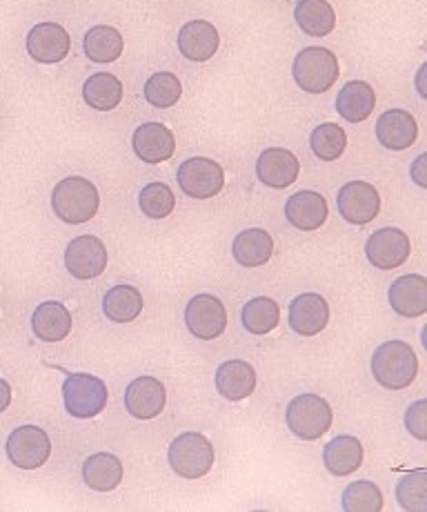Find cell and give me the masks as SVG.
Here are the masks:
<instances>
[{
  "label": "cell",
  "mask_w": 427,
  "mask_h": 512,
  "mask_svg": "<svg viewBox=\"0 0 427 512\" xmlns=\"http://www.w3.org/2000/svg\"><path fill=\"white\" fill-rule=\"evenodd\" d=\"M221 45V36L218 29L210 21H196L185 23L178 29V52H181L187 61L192 63H205L218 52Z\"/></svg>",
  "instance_id": "d6986e66"
},
{
  "label": "cell",
  "mask_w": 427,
  "mask_h": 512,
  "mask_svg": "<svg viewBox=\"0 0 427 512\" xmlns=\"http://www.w3.org/2000/svg\"><path fill=\"white\" fill-rule=\"evenodd\" d=\"M343 510L347 512H381L383 510V492L374 481H354L343 492Z\"/></svg>",
  "instance_id": "d590c367"
},
{
  "label": "cell",
  "mask_w": 427,
  "mask_h": 512,
  "mask_svg": "<svg viewBox=\"0 0 427 512\" xmlns=\"http://www.w3.org/2000/svg\"><path fill=\"white\" fill-rule=\"evenodd\" d=\"M336 205H339V214L347 223L367 225L381 212V196L372 183L350 181L339 190Z\"/></svg>",
  "instance_id": "8fae6325"
},
{
  "label": "cell",
  "mask_w": 427,
  "mask_h": 512,
  "mask_svg": "<svg viewBox=\"0 0 427 512\" xmlns=\"http://www.w3.org/2000/svg\"><path fill=\"white\" fill-rule=\"evenodd\" d=\"M216 390L227 401H243L256 390V370L247 361H225L216 370Z\"/></svg>",
  "instance_id": "7402d4cb"
},
{
  "label": "cell",
  "mask_w": 427,
  "mask_h": 512,
  "mask_svg": "<svg viewBox=\"0 0 427 512\" xmlns=\"http://www.w3.org/2000/svg\"><path fill=\"white\" fill-rule=\"evenodd\" d=\"M83 49L92 63H114L125 52V38L112 25H96L85 34Z\"/></svg>",
  "instance_id": "f1b7e54d"
},
{
  "label": "cell",
  "mask_w": 427,
  "mask_h": 512,
  "mask_svg": "<svg viewBox=\"0 0 427 512\" xmlns=\"http://www.w3.org/2000/svg\"><path fill=\"white\" fill-rule=\"evenodd\" d=\"M425 415H427V401L425 399L412 403V406L407 408V412H405V428L414 439H419V441L427 439Z\"/></svg>",
  "instance_id": "74e56055"
},
{
  "label": "cell",
  "mask_w": 427,
  "mask_h": 512,
  "mask_svg": "<svg viewBox=\"0 0 427 512\" xmlns=\"http://www.w3.org/2000/svg\"><path fill=\"white\" fill-rule=\"evenodd\" d=\"M294 21L305 36H330L336 27V12L327 0H299L294 7Z\"/></svg>",
  "instance_id": "83f0119b"
},
{
  "label": "cell",
  "mask_w": 427,
  "mask_h": 512,
  "mask_svg": "<svg viewBox=\"0 0 427 512\" xmlns=\"http://www.w3.org/2000/svg\"><path fill=\"white\" fill-rule=\"evenodd\" d=\"M27 54L36 63L54 65L61 63L72 52V36L58 23H38L27 34Z\"/></svg>",
  "instance_id": "4fadbf2b"
},
{
  "label": "cell",
  "mask_w": 427,
  "mask_h": 512,
  "mask_svg": "<svg viewBox=\"0 0 427 512\" xmlns=\"http://www.w3.org/2000/svg\"><path fill=\"white\" fill-rule=\"evenodd\" d=\"M138 208L143 210L145 216H150V219H167L176 208L174 190L161 181L145 185L141 194H138Z\"/></svg>",
  "instance_id": "e575fe53"
},
{
  "label": "cell",
  "mask_w": 427,
  "mask_h": 512,
  "mask_svg": "<svg viewBox=\"0 0 427 512\" xmlns=\"http://www.w3.org/2000/svg\"><path fill=\"white\" fill-rule=\"evenodd\" d=\"M243 328L250 334H270L281 323V308L270 297H254L243 305Z\"/></svg>",
  "instance_id": "1f68e13d"
},
{
  "label": "cell",
  "mask_w": 427,
  "mask_h": 512,
  "mask_svg": "<svg viewBox=\"0 0 427 512\" xmlns=\"http://www.w3.org/2000/svg\"><path fill=\"white\" fill-rule=\"evenodd\" d=\"M330 323V305L316 292L299 294L290 303V328L301 337H316Z\"/></svg>",
  "instance_id": "ac0fdd59"
},
{
  "label": "cell",
  "mask_w": 427,
  "mask_h": 512,
  "mask_svg": "<svg viewBox=\"0 0 427 512\" xmlns=\"http://www.w3.org/2000/svg\"><path fill=\"white\" fill-rule=\"evenodd\" d=\"M292 76L303 92L325 94L341 76L339 58L327 47H305L294 58Z\"/></svg>",
  "instance_id": "3957f363"
},
{
  "label": "cell",
  "mask_w": 427,
  "mask_h": 512,
  "mask_svg": "<svg viewBox=\"0 0 427 512\" xmlns=\"http://www.w3.org/2000/svg\"><path fill=\"white\" fill-rule=\"evenodd\" d=\"M301 163L285 147H267L256 161V176L272 190H285V187L299 181Z\"/></svg>",
  "instance_id": "5bb4252c"
},
{
  "label": "cell",
  "mask_w": 427,
  "mask_h": 512,
  "mask_svg": "<svg viewBox=\"0 0 427 512\" xmlns=\"http://www.w3.org/2000/svg\"><path fill=\"white\" fill-rule=\"evenodd\" d=\"M123 83L109 72H96L83 83L85 103L98 112H112L123 103Z\"/></svg>",
  "instance_id": "f546056e"
},
{
  "label": "cell",
  "mask_w": 427,
  "mask_h": 512,
  "mask_svg": "<svg viewBox=\"0 0 427 512\" xmlns=\"http://www.w3.org/2000/svg\"><path fill=\"white\" fill-rule=\"evenodd\" d=\"M32 330L36 339L45 343H58L72 332V314L58 301H45L32 314Z\"/></svg>",
  "instance_id": "cb8c5ba5"
},
{
  "label": "cell",
  "mask_w": 427,
  "mask_h": 512,
  "mask_svg": "<svg viewBox=\"0 0 427 512\" xmlns=\"http://www.w3.org/2000/svg\"><path fill=\"white\" fill-rule=\"evenodd\" d=\"M327 216H330V208H327L325 196L314 190L296 192L285 203L287 223L301 232L321 230L327 221Z\"/></svg>",
  "instance_id": "e0dca14e"
},
{
  "label": "cell",
  "mask_w": 427,
  "mask_h": 512,
  "mask_svg": "<svg viewBox=\"0 0 427 512\" xmlns=\"http://www.w3.org/2000/svg\"><path fill=\"white\" fill-rule=\"evenodd\" d=\"M167 461L178 477L201 479L214 466V446L201 432H183L167 450Z\"/></svg>",
  "instance_id": "5b68a950"
},
{
  "label": "cell",
  "mask_w": 427,
  "mask_h": 512,
  "mask_svg": "<svg viewBox=\"0 0 427 512\" xmlns=\"http://www.w3.org/2000/svg\"><path fill=\"white\" fill-rule=\"evenodd\" d=\"M185 326L196 339L214 341L227 328V310L214 294H196L185 308Z\"/></svg>",
  "instance_id": "9c48e42d"
},
{
  "label": "cell",
  "mask_w": 427,
  "mask_h": 512,
  "mask_svg": "<svg viewBox=\"0 0 427 512\" xmlns=\"http://www.w3.org/2000/svg\"><path fill=\"white\" fill-rule=\"evenodd\" d=\"M134 154L147 165L170 161L176 152V139L170 127L163 123L138 125L132 136Z\"/></svg>",
  "instance_id": "9a60e30c"
},
{
  "label": "cell",
  "mask_w": 427,
  "mask_h": 512,
  "mask_svg": "<svg viewBox=\"0 0 427 512\" xmlns=\"http://www.w3.org/2000/svg\"><path fill=\"white\" fill-rule=\"evenodd\" d=\"M7 457L16 468L36 470L52 457V441L38 426H21L7 437Z\"/></svg>",
  "instance_id": "ba28073f"
},
{
  "label": "cell",
  "mask_w": 427,
  "mask_h": 512,
  "mask_svg": "<svg viewBox=\"0 0 427 512\" xmlns=\"http://www.w3.org/2000/svg\"><path fill=\"white\" fill-rule=\"evenodd\" d=\"M145 101L156 110H170L183 96V83L174 72H156L143 87Z\"/></svg>",
  "instance_id": "d6a6232c"
},
{
  "label": "cell",
  "mask_w": 427,
  "mask_h": 512,
  "mask_svg": "<svg viewBox=\"0 0 427 512\" xmlns=\"http://www.w3.org/2000/svg\"><path fill=\"white\" fill-rule=\"evenodd\" d=\"M323 464L334 477H347L363 466V443L352 435L334 437L323 450Z\"/></svg>",
  "instance_id": "484cf974"
},
{
  "label": "cell",
  "mask_w": 427,
  "mask_h": 512,
  "mask_svg": "<svg viewBox=\"0 0 427 512\" xmlns=\"http://www.w3.org/2000/svg\"><path fill=\"white\" fill-rule=\"evenodd\" d=\"M167 401L165 386L156 377H136L125 390V408L134 419H156Z\"/></svg>",
  "instance_id": "2e32d148"
},
{
  "label": "cell",
  "mask_w": 427,
  "mask_h": 512,
  "mask_svg": "<svg viewBox=\"0 0 427 512\" xmlns=\"http://www.w3.org/2000/svg\"><path fill=\"white\" fill-rule=\"evenodd\" d=\"M176 181L187 196L205 201L221 194L225 187V172L216 161L205 159V156H194V159H187L178 167Z\"/></svg>",
  "instance_id": "52a82bcc"
},
{
  "label": "cell",
  "mask_w": 427,
  "mask_h": 512,
  "mask_svg": "<svg viewBox=\"0 0 427 512\" xmlns=\"http://www.w3.org/2000/svg\"><path fill=\"white\" fill-rule=\"evenodd\" d=\"M287 428L294 437L303 441H316L321 439L327 430L332 428L334 412L321 395L314 392H305V395L294 397L285 412Z\"/></svg>",
  "instance_id": "277c9868"
},
{
  "label": "cell",
  "mask_w": 427,
  "mask_h": 512,
  "mask_svg": "<svg viewBox=\"0 0 427 512\" xmlns=\"http://www.w3.org/2000/svg\"><path fill=\"white\" fill-rule=\"evenodd\" d=\"M425 163H427V154H421L419 159L414 161V165H412V179H414V183L419 185V187H427V174H425Z\"/></svg>",
  "instance_id": "f35d334b"
},
{
  "label": "cell",
  "mask_w": 427,
  "mask_h": 512,
  "mask_svg": "<svg viewBox=\"0 0 427 512\" xmlns=\"http://www.w3.org/2000/svg\"><path fill=\"white\" fill-rule=\"evenodd\" d=\"M274 254L272 234L263 228H250L234 236L232 256L243 268H261Z\"/></svg>",
  "instance_id": "603a6c76"
},
{
  "label": "cell",
  "mask_w": 427,
  "mask_h": 512,
  "mask_svg": "<svg viewBox=\"0 0 427 512\" xmlns=\"http://www.w3.org/2000/svg\"><path fill=\"white\" fill-rule=\"evenodd\" d=\"M125 468L112 452H96L83 464V481L96 492H112L121 486Z\"/></svg>",
  "instance_id": "4316f807"
},
{
  "label": "cell",
  "mask_w": 427,
  "mask_h": 512,
  "mask_svg": "<svg viewBox=\"0 0 427 512\" xmlns=\"http://www.w3.org/2000/svg\"><path fill=\"white\" fill-rule=\"evenodd\" d=\"M376 107L374 87L365 81H350L343 85L336 96V112L347 123H363L372 116Z\"/></svg>",
  "instance_id": "d4e9b609"
},
{
  "label": "cell",
  "mask_w": 427,
  "mask_h": 512,
  "mask_svg": "<svg viewBox=\"0 0 427 512\" xmlns=\"http://www.w3.org/2000/svg\"><path fill=\"white\" fill-rule=\"evenodd\" d=\"M101 208V194L96 185L83 176H67L54 185L52 210L56 219L67 225H83L92 221Z\"/></svg>",
  "instance_id": "6da1fadb"
},
{
  "label": "cell",
  "mask_w": 427,
  "mask_h": 512,
  "mask_svg": "<svg viewBox=\"0 0 427 512\" xmlns=\"http://www.w3.org/2000/svg\"><path fill=\"white\" fill-rule=\"evenodd\" d=\"M387 299L399 317L419 319L427 312V279L423 274H405L390 285Z\"/></svg>",
  "instance_id": "ffe728a7"
},
{
  "label": "cell",
  "mask_w": 427,
  "mask_h": 512,
  "mask_svg": "<svg viewBox=\"0 0 427 512\" xmlns=\"http://www.w3.org/2000/svg\"><path fill=\"white\" fill-rule=\"evenodd\" d=\"M376 139L392 152H403L419 139V123L407 110H387L376 121Z\"/></svg>",
  "instance_id": "44dd1931"
},
{
  "label": "cell",
  "mask_w": 427,
  "mask_h": 512,
  "mask_svg": "<svg viewBox=\"0 0 427 512\" xmlns=\"http://www.w3.org/2000/svg\"><path fill=\"white\" fill-rule=\"evenodd\" d=\"M372 374L376 383H381L387 390H405L412 386L419 374V357L410 343L399 339L385 341L374 350Z\"/></svg>",
  "instance_id": "7a4b0ae2"
},
{
  "label": "cell",
  "mask_w": 427,
  "mask_h": 512,
  "mask_svg": "<svg viewBox=\"0 0 427 512\" xmlns=\"http://www.w3.org/2000/svg\"><path fill=\"white\" fill-rule=\"evenodd\" d=\"M65 268L74 279L81 281L101 277L107 268L105 243L92 234L76 236L65 250Z\"/></svg>",
  "instance_id": "30bf717a"
},
{
  "label": "cell",
  "mask_w": 427,
  "mask_h": 512,
  "mask_svg": "<svg viewBox=\"0 0 427 512\" xmlns=\"http://www.w3.org/2000/svg\"><path fill=\"white\" fill-rule=\"evenodd\" d=\"M412 243L399 228H381L376 230L365 243V256L374 268L379 270H396L410 259Z\"/></svg>",
  "instance_id": "7c38bea8"
},
{
  "label": "cell",
  "mask_w": 427,
  "mask_h": 512,
  "mask_svg": "<svg viewBox=\"0 0 427 512\" xmlns=\"http://www.w3.org/2000/svg\"><path fill=\"white\" fill-rule=\"evenodd\" d=\"M310 147L316 159L327 161V163L339 161L347 147V134L341 125L323 123L312 130Z\"/></svg>",
  "instance_id": "836d02e7"
},
{
  "label": "cell",
  "mask_w": 427,
  "mask_h": 512,
  "mask_svg": "<svg viewBox=\"0 0 427 512\" xmlns=\"http://www.w3.org/2000/svg\"><path fill=\"white\" fill-rule=\"evenodd\" d=\"M396 499L403 510L427 512V470L419 468L396 484Z\"/></svg>",
  "instance_id": "8d00e7d4"
},
{
  "label": "cell",
  "mask_w": 427,
  "mask_h": 512,
  "mask_svg": "<svg viewBox=\"0 0 427 512\" xmlns=\"http://www.w3.org/2000/svg\"><path fill=\"white\" fill-rule=\"evenodd\" d=\"M143 294L134 285H114L103 297V312L114 323H132L143 314Z\"/></svg>",
  "instance_id": "4dcf8cb0"
},
{
  "label": "cell",
  "mask_w": 427,
  "mask_h": 512,
  "mask_svg": "<svg viewBox=\"0 0 427 512\" xmlns=\"http://www.w3.org/2000/svg\"><path fill=\"white\" fill-rule=\"evenodd\" d=\"M9 403H12V386L5 379H0V415L9 408Z\"/></svg>",
  "instance_id": "ab89813d"
},
{
  "label": "cell",
  "mask_w": 427,
  "mask_h": 512,
  "mask_svg": "<svg viewBox=\"0 0 427 512\" xmlns=\"http://www.w3.org/2000/svg\"><path fill=\"white\" fill-rule=\"evenodd\" d=\"M65 410L76 419H94L107 406L109 392L103 379L87 372L69 374L63 383Z\"/></svg>",
  "instance_id": "8992f818"
}]
</instances>
